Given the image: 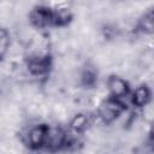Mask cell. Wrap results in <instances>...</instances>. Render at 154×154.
Here are the masks:
<instances>
[{
    "label": "cell",
    "instance_id": "1",
    "mask_svg": "<svg viewBox=\"0 0 154 154\" xmlns=\"http://www.w3.org/2000/svg\"><path fill=\"white\" fill-rule=\"evenodd\" d=\"M123 111H124V105L120 102V100L114 97H108L99 105L97 113H99V118L103 123H111L118 119Z\"/></svg>",
    "mask_w": 154,
    "mask_h": 154
},
{
    "label": "cell",
    "instance_id": "2",
    "mask_svg": "<svg viewBox=\"0 0 154 154\" xmlns=\"http://www.w3.org/2000/svg\"><path fill=\"white\" fill-rule=\"evenodd\" d=\"M65 142H66V132L59 125H47L46 138H45L46 148L51 150H57L64 147Z\"/></svg>",
    "mask_w": 154,
    "mask_h": 154
},
{
    "label": "cell",
    "instance_id": "3",
    "mask_svg": "<svg viewBox=\"0 0 154 154\" xmlns=\"http://www.w3.org/2000/svg\"><path fill=\"white\" fill-rule=\"evenodd\" d=\"M107 89H108L109 94L112 95V97L118 99V100L128 96V94H129L128 82L124 78H122L120 76H116V75H112L108 77Z\"/></svg>",
    "mask_w": 154,
    "mask_h": 154
},
{
    "label": "cell",
    "instance_id": "4",
    "mask_svg": "<svg viewBox=\"0 0 154 154\" xmlns=\"http://www.w3.org/2000/svg\"><path fill=\"white\" fill-rule=\"evenodd\" d=\"M47 125H35L26 132V142L32 148H40L45 146Z\"/></svg>",
    "mask_w": 154,
    "mask_h": 154
},
{
    "label": "cell",
    "instance_id": "5",
    "mask_svg": "<svg viewBox=\"0 0 154 154\" xmlns=\"http://www.w3.org/2000/svg\"><path fill=\"white\" fill-rule=\"evenodd\" d=\"M150 90L147 85L141 84L138 85L131 94V102L136 107H144L150 102Z\"/></svg>",
    "mask_w": 154,
    "mask_h": 154
},
{
    "label": "cell",
    "instance_id": "6",
    "mask_svg": "<svg viewBox=\"0 0 154 154\" xmlns=\"http://www.w3.org/2000/svg\"><path fill=\"white\" fill-rule=\"evenodd\" d=\"M90 124V120H89V117L87 114H83V113H78L76 116H73L70 120V128H71V131H75V132H83Z\"/></svg>",
    "mask_w": 154,
    "mask_h": 154
},
{
    "label": "cell",
    "instance_id": "7",
    "mask_svg": "<svg viewBox=\"0 0 154 154\" xmlns=\"http://www.w3.org/2000/svg\"><path fill=\"white\" fill-rule=\"evenodd\" d=\"M140 26L147 34L154 32V12H149L144 14L140 20Z\"/></svg>",
    "mask_w": 154,
    "mask_h": 154
},
{
    "label": "cell",
    "instance_id": "8",
    "mask_svg": "<svg viewBox=\"0 0 154 154\" xmlns=\"http://www.w3.org/2000/svg\"><path fill=\"white\" fill-rule=\"evenodd\" d=\"M11 41H10V34L6 31L5 28L1 29L0 32V51H1V57H4L7 52V49L10 48Z\"/></svg>",
    "mask_w": 154,
    "mask_h": 154
},
{
    "label": "cell",
    "instance_id": "9",
    "mask_svg": "<svg viewBox=\"0 0 154 154\" xmlns=\"http://www.w3.org/2000/svg\"><path fill=\"white\" fill-rule=\"evenodd\" d=\"M116 154H135V149L130 147H119L116 150Z\"/></svg>",
    "mask_w": 154,
    "mask_h": 154
},
{
    "label": "cell",
    "instance_id": "10",
    "mask_svg": "<svg viewBox=\"0 0 154 154\" xmlns=\"http://www.w3.org/2000/svg\"><path fill=\"white\" fill-rule=\"evenodd\" d=\"M150 135L154 140V122H152V125H150Z\"/></svg>",
    "mask_w": 154,
    "mask_h": 154
}]
</instances>
